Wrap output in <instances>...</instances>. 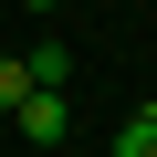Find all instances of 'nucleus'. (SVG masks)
Here are the masks:
<instances>
[{"label":"nucleus","mask_w":157,"mask_h":157,"mask_svg":"<svg viewBox=\"0 0 157 157\" xmlns=\"http://www.w3.org/2000/svg\"><path fill=\"white\" fill-rule=\"evenodd\" d=\"M11 115H21V136H32V147H63V136H73V105H63V84H32Z\"/></svg>","instance_id":"1"},{"label":"nucleus","mask_w":157,"mask_h":157,"mask_svg":"<svg viewBox=\"0 0 157 157\" xmlns=\"http://www.w3.org/2000/svg\"><path fill=\"white\" fill-rule=\"evenodd\" d=\"M115 157H157V105H147V115H126V126H115Z\"/></svg>","instance_id":"2"},{"label":"nucleus","mask_w":157,"mask_h":157,"mask_svg":"<svg viewBox=\"0 0 157 157\" xmlns=\"http://www.w3.org/2000/svg\"><path fill=\"white\" fill-rule=\"evenodd\" d=\"M73 73V42H32V84H63Z\"/></svg>","instance_id":"3"},{"label":"nucleus","mask_w":157,"mask_h":157,"mask_svg":"<svg viewBox=\"0 0 157 157\" xmlns=\"http://www.w3.org/2000/svg\"><path fill=\"white\" fill-rule=\"evenodd\" d=\"M21 94H32V63H11V52H0V115H11Z\"/></svg>","instance_id":"4"},{"label":"nucleus","mask_w":157,"mask_h":157,"mask_svg":"<svg viewBox=\"0 0 157 157\" xmlns=\"http://www.w3.org/2000/svg\"><path fill=\"white\" fill-rule=\"evenodd\" d=\"M21 11H52V0H21Z\"/></svg>","instance_id":"5"},{"label":"nucleus","mask_w":157,"mask_h":157,"mask_svg":"<svg viewBox=\"0 0 157 157\" xmlns=\"http://www.w3.org/2000/svg\"><path fill=\"white\" fill-rule=\"evenodd\" d=\"M94 11H105V0H94Z\"/></svg>","instance_id":"6"}]
</instances>
